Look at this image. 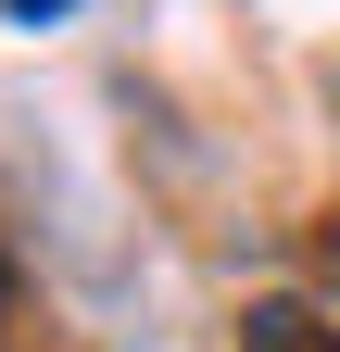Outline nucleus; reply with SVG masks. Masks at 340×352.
<instances>
[{
    "label": "nucleus",
    "instance_id": "7ed1b4c3",
    "mask_svg": "<svg viewBox=\"0 0 340 352\" xmlns=\"http://www.w3.org/2000/svg\"><path fill=\"white\" fill-rule=\"evenodd\" d=\"M0 327H13V264H0Z\"/></svg>",
    "mask_w": 340,
    "mask_h": 352
},
{
    "label": "nucleus",
    "instance_id": "f257e3e1",
    "mask_svg": "<svg viewBox=\"0 0 340 352\" xmlns=\"http://www.w3.org/2000/svg\"><path fill=\"white\" fill-rule=\"evenodd\" d=\"M240 352H340V327L303 315V302H252V315H240Z\"/></svg>",
    "mask_w": 340,
    "mask_h": 352
},
{
    "label": "nucleus",
    "instance_id": "f03ea898",
    "mask_svg": "<svg viewBox=\"0 0 340 352\" xmlns=\"http://www.w3.org/2000/svg\"><path fill=\"white\" fill-rule=\"evenodd\" d=\"M0 13H13V25H63L76 0H0Z\"/></svg>",
    "mask_w": 340,
    "mask_h": 352
}]
</instances>
